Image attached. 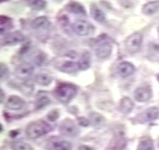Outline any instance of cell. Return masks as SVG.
Segmentation results:
<instances>
[{
    "mask_svg": "<svg viewBox=\"0 0 159 150\" xmlns=\"http://www.w3.org/2000/svg\"><path fill=\"white\" fill-rule=\"evenodd\" d=\"M66 9L68 11L71 12L72 14H76V15H85L86 11L82 5H81L77 2H71L69 4L66 5Z\"/></svg>",
    "mask_w": 159,
    "mask_h": 150,
    "instance_id": "obj_15",
    "label": "cell"
},
{
    "mask_svg": "<svg viewBox=\"0 0 159 150\" xmlns=\"http://www.w3.org/2000/svg\"><path fill=\"white\" fill-rule=\"evenodd\" d=\"M48 119L51 120V121H55V120L58 118V113L57 112L56 110L52 111L48 116Z\"/></svg>",
    "mask_w": 159,
    "mask_h": 150,
    "instance_id": "obj_29",
    "label": "cell"
},
{
    "mask_svg": "<svg viewBox=\"0 0 159 150\" xmlns=\"http://www.w3.org/2000/svg\"><path fill=\"white\" fill-rule=\"evenodd\" d=\"M26 4L33 10H43L46 6V0H25Z\"/></svg>",
    "mask_w": 159,
    "mask_h": 150,
    "instance_id": "obj_22",
    "label": "cell"
},
{
    "mask_svg": "<svg viewBox=\"0 0 159 150\" xmlns=\"http://www.w3.org/2000/svg\"><path fill=\"white\" fill-rule=\"evenodd\" d=\"M59 69L64 73L72 74L76 72L79 69V68L78 63L71 61H66L61 65Z\"/></svg>",
    "mask_w": 159,
    "mask_h": 150,
    "instance_id": "obj_17",
    "label": "cell"
},
{
    "mask_svg": "<svg viewBox=\"0 0 159 150\" xmlns=\"http://www.w3.org/2000/svg\"><path fill=\"white\" fill-rule=\"evenodd\" d=\"M137 150H154V144L152 139L145 137L139 143Z\"/></svg>",
    "mask_w": 159,
    "mask_h": 150,
    "instance_id": "obj_24",
    "label": "cell"
},
{
    "mask_svg": "<svg viewBox=\"0 0 159 150\" xmlns=\"http://www.w3.org/2000/svg\"><path fill=\"white\" fill-rule=\"evenodd\" d=\"M49 150H72V145L66 140H54L49 144Z\"/></svg>",
    "mask_w": 159,
    "mask_h": 150,
    "instance_id": "obj_13",
    "label": "cell"
},
{
    "mask_svg": "<svg viewBox=\"0 0 159 150\" xmlns=\"http://www.w3.org/2000/svg\"><path fill=\"white\" fill-rule=\"evenodd\" d=\"M72 29L74 32L80 36H84L89 33L91 30V26L88 22L84 20H78L72 24Z\"/></svg>",
    "mask_w": 159,
    "mask_h": 150,
    "instance_id": "obj_7",
    "label": "cell"
},
{
    "mask_svg": "<svg viewBox=\"0 0 159 150\" xmlns=\"http://www.w3.org/2000/svg\"><path fill=\"white\" fill-rule=\"evenodd\" d=\"M143 41V35L138 32L132 34L127 38L125 41V47L129 54H134L138 52L141 47Z\"/></svg>",
    "mask_w": 159,
    "mask_h": 150,
    "instance_id": "obj_3",
    "label": "cell"
},
{
    "mask_svg": "<svg viewBox=\"0 0 159 150\" xmlns=\"http://www.w3.org/2000/svg\"><path fill=\"white\" fill-rule=\"evenodd\" d=\"M150 47H151L152 50L153 51H155V52H159V45L158 44H152L151 45H150Z\"/></svg>",
    "mask_w": 159,
    "mask_h": 150,
    "instance_id": "obj_31",
    "label": "cell"
},
{
    "mask_svg": "<svg viewBox=\"0 0 159 150\" xmlns=\"http://www.w3.org/2000/svg\"><path fill=\"white\" fill-rule=\"evenodd\" d=\"M133 108L134 103L130 98L127 97L122 98V100L121 101V110L122 112L128 114V113H130Z\"/></svg>",
    "mask_w": 159,
    "mask_h": 150,
    "instance_id": "obj_25",
    "label": "cell"
},
{
    "mask_svg": "<svg viewBox=\"0 0 159 150\" xmlns=\"http://www.w3.org/2000/svg\"><path fill=\"white\" fill-rule=\"evenodd\" d=\"M25 106V101L17 95H12L9 97L6 102V107L9 110H19Z\"/></svg>",
    "mask_w": 159,
    "mask_h": 150,
    "instance_id": "obj_8",
    "label": "cell"
},
{
    "mask_svg": "<svg viewBox=\"0 0 159 150\" xmlns=\"http://www.w3.org/2000/svg\"><path fill=\"white\" fill-rule=\"evenodd\" d=\"M34 68L30 63H23L19 65L15 71V75L19 79L25 80L33 75Z\"/></svg>",
    "mask_w": 159,
    "mask_h": 150,
    "instance_id": "obj_6",
    "label": "cell"
},
{
    "mask_svg": "<svg viewBox=\"0 0 159 150\" xmlns=\"http://www.w3.org/2000/svg\"><path fill=\"white\" fill-rule=\"evenodd\" d=\"M112 45L107 41H100L95 47V54L98 58L105 59L111 54Z\"/></svg>",
    "mask_w": 159,
    "mask_h": 150,
    "instance_id": "obj_5",
    "label": "cell"
},
{
    "mask_svg": "<svg viewBox=\"0 0 159 150\" xmlns=\"http://www.w3.org/2000/svg\"><path fill=\"white\" fill-rule=\"evenodd\" d=\"M61 133L67 137H75L79 134V131L75 123L71 119H65L60 125Z\"/></svg>",
    "mask_w": 159,
    "mask_h": 150,
    "instance_id": "obj_4",
    "label": "cell"
},
{
    "mask_svg": "<svg viewBox=\"0 0 159 150\" xmlns=\"http://www.w3.org/2000/svg\"><path fill=\"white\" fill-rule=\"evenodd\" d=\"M6 1H8V0H0V3L4 2H6Z\"/></svg>",
    "mask_w": 159,
    "mask_h": 150,
    "instance_id": "obj_34",
    "label": "cell"
},
{
    "mask_svg": "<svg viewBox=\"0 0 159 150\" xmlns=\"http://www.w3.org/2000/svg\"><path fill=\"white\" fill-rule=\"evenodd\" d=\"M79 124L83 125V126H88V125H89V122H88V120L86 119L85 118H79Z\"/></svg>",
    "mask_w": 159,
    "mask_h": 150,
    "instance_id": "obj_30",
    "label": "cell"
},
{
    "mask_svg": "<svg viewBox=\"0 0 159 150\" xmlns=\"http://www.w3.org/2000/svg\"><path fill=\"white\" fill-rule=\"evenodd\" d=\"M8 74V68L4 63L0 62V79H3L7 77Z\"/></svg>",
    "mask_w": 159,
    "mask_h": 150,
    "instance_id": "obj_27",
    "label": "cell"
},
{
    "mask_svg": "<svg viewBox=\"0 0 159 150\" xmlns=\"http://www.w3.org/2000/svg\"><path fill=\"white\" fill-rule=\"evenodd\" d=\"M78 150H93L92 148L90 147V146H82L79 147V149Z\"/></svg>",
    "mask_w": 159,
    "mask_h": 150,
    "instance_id": "obj_33",
    "label": "cell"
},
{
    "mask_svg": "<svg viewBox=\"0 0 159 150\" xmlns=\"http://www.w3.org/2000/svg\"><path fill=\"white\" fill-rule=\"evenodd\" d=\"M77 93V89L75 86L70 84H60L56 87L54 94L56 98L63 103H68Z\"/></svg>",
    "mask_w": 159,
    "mask_h": 150,
    "instance_id": "obj_2",
    "label": "cell"
},
{
    "mask_svg": "<svg viewBox=\"0 0 159 150\" xmlns=\"http://www.w3.org/2000/svg\"><path fill=\"white\" fill-rule=\"evenodd\" d=\"M152 97V91L149 88L139 87L134 92V98L139 102L148 101Z\"/></svg>",
    "mask_w": 159,
    "mask_h": 150,
    "instance_id": "obj_10",
    "label": "cell"
},
{
    "mask_svg": "<svg viewBox=\"0 0 159 150\" xmlns=\"http://www.w3.org/2000/svg\"><path fill=\"white\" fill-rule=\"evenodd\" d=\"M52 131V127L42 120L32 122L26 128V135L31 139H37L47 135Z\"/></svg>",
    "mask_w": 159,
    "mask_h": 150,
    "instance_id": "obj_1",
    "label": "cell"
},
{
    "mask_svg": "<svg viewBox=\"0 0 159 150\" xmlns=\"http://www.w3.org/2000/svg\"><path fill=\"white\" fill-rule=\"evenodd\" d=\"M157 78H158V82H159V75H158V77H157Z\"/></svg>",
    "mask_w": 159,
    "mask_h": 150,
    "instance_id": "obj_35",
    "label": "cell"
},
{
    "mask_svg": "<svg viewBox=\"0 0 159 150\" xmlns=\"http://www.w3.org/2000/svg\"><path fill=\"white\" fill-rule=\"evenodd\" d=\"M159 11V1H153L145 4L143 6L142 12L145 15L151 16Z\"/></svg>",
    "mask_w": 159,
    "mask_h": 150,
    "instance_id": "obj_14",
    "label": "cell"
},
{
    "mask_svg": "<svg viewBox=\"0 0 159 150\" xmlns=\"http://www.w3.org/2000/svg\"><path fill=\"white\" fill-rule=\"evenodd\" d=\"M12 149L13 150H33V147L23 141H16L12 144Z\"/></svg>",
    "mask_w": 159,
    "mask_h": 150,
    "instance_id": "obj_26",
    "label": "cell"
},
{
    "mask_svg": "<svg viewBox=\"0 0 159 150\" xmlns=\"http://www.w3.org/2000/svg\"><path fill=\"white\" fill-rule=\"evenodd\" d=\"M13 27L11 18L5 15H0V35L8 32Z\"/></svg>",
    "mask_w": 159,
    "mask_h": 150,
    "instance_id": "obj_12",
    "label": "cell"
},
{
    "mask_svg": "<svg viewBox=\"0 0 159 150\" xmlns=\"http://www.w3.org/2000/svg\"><path fill=\"white\" fill-rule=\"evenodd\" d=\"M91 119H92V122L95 124H99V123H101V122L103 120V116L98 114H91Z\"/></svg>",
    "mask_w": 159,
    "mask_h": 150,
    "instance_id": "obj_28",
    "label": "cell"
},
{
    "mask_svg": "<svg viewBox=\"0 0 159 150\" xmlns=\"http://www.w3.org/2000/svg\"><path fill=\"white\" fill-rule=\"evenodd\" d=\"M51 102L50 98L45 94H39L37 95L36 101V110H40L43 107H46Z\"/></svg>",
    "mask_w": 159,
    "mask_h": 150,
    "instance_id": "obj_21",
    "label": "cell"
},
{
    "mask_svg": "<svg viewBox=\"0 0 159 150\" xmlns=\"http://www.w3.org/2000/svg\"><path fill=\"white\" fill-rule=\"evenodd\" d=\"M78 65H79V69L83 71L88 69L91 65V54L88 52L83 53L79 60Z\"/></svg>",
    "mask_w": 159,
    "mask_h": 150,
    "instance_id": "obj_19",
    "label": "cell"
},
{
    "mask_svg": "<svg viewBox=\"0 0 159 150\" xmlns=\"http://www.w3.org/2000/svg\"><path fill=\"white\" fill-rule=\"evenodd\" d=\"M50 25L48 19L46 17H39L32 22V27L33 29H45Z\"/></svg>",
    "mask_w": 159,
    "mask_h": 150,
    "instance_id": "obj_20",
    "label": "cell"
},
{
    "mask_svg": "<svg viewBox=\"0 0 159 150\" xmlns=\"http://www.w3.org/2000/svg\"><path fill=\"white\" fill-rule=\"evenodd\" d=\"M159 116V108L156 107H152L148 108L143 114V118L146 121L151 122L158 119Z\"/></svg>",
    "mask_w": 159,
    "mask_h": 150,
    "instance_id": "obj_18",
    "label": "cell"
},
{
    "mask_svg": "<svg viewBox=\"0 0 159 150\" xmlns=\"http://www.w3.org/2000/svg\"><path fill=\"white\" fill-rule=\"evenodd\" d=\"M5 95L4 91L0 88V104L2 103L3 101L5 99Z\"/></svg>",
    "mask_w": 159,
    "mask_h": 150,
    "instance_id": "obj_32",
    "label": "cell"
},
{
    "mask_svg": "<svg viewBox=\"0 0 159 150\" xmlns=\"http://www.w3.org/2000/svg\"><path fill=\"white\" fill-rule=\"evenodd\" d=\"M52 77L46 74H39L37 75L35 77V80L39 85L46 86L52 84Z\"/></svg>",
    "mask_w": 159,
    "mask_h": 150,
    "instance_id": "obj_23",
    "label": "cell"
},
{
    "mask_svg": "<svg viewBox=\"0 0 159 150\" xmlns=\"http://www.w3.org/2000/svg\"><path fill=\"white\" fill-rule=\"evenodd\" d=\"M118 73L121 77H128L132 75L135 71V67L133 64L128 62H123L118 65Z\"/></svg>",
    "mask_w": 159,
    "mask_h": 150,
    "instance_id": "obj_9",
    "label": "cell"
},
{
    "mask_svg": "<svg viewBox=\"0 0 159 150\" xmlns=\"http://www.w3.org/2000/svg\"><path fill=\"white\" fill-rule=\"evenodd\" d=\"M24 40V35L20 32H15L7 35L3 39V44L7 45H13L20 43Z\"/></svg>",
    "mask_w": 159,
    "mask_h": 150,
    "instance_id": "obj_11",
    "label": "cell"
},
{
    "mask_svg": "<svg viewBox=\"0 0 159 150\" xmlns=\"http://www.w3.org/2000/svg\"><path fill=\"white\" fill-rule=\"evenodd\" d=\"M90 13H91V17H93V20H96L97 22L103 23L106 20V17L104 13L96 5H91V9H90Z\"/></svg>",
    "mask_w": 159,
    "mask_h": 150,
    "instance_id": "obj_16",
    "label": "cell"
}]
</instances>
